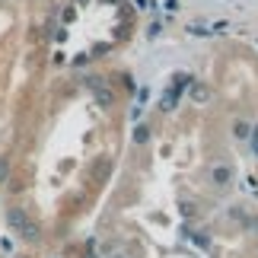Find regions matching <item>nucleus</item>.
Listing matches in <instances>:
<instances>
[{"mask_svg": "<svg viewBox=\"0 0 258 258\" xmlns=\"http://www.w3.org/2000/svg\"><path fill=\"white\" fill-rule=\"evenodd\" d=\"M61 0H0V195L13 150L32 121L38 77L54 61Z\"/></svg>", "mask_w": 258, "mask_h": 258, "instance_id": "3", "label": "nucleus"}, {"mask_svg": "<svg viewBox=\"0 0 258 258\" xmlns=\"http://www.w3.org/2000/svg\"><path fill=\"white\" fill-rule=\"evenodd\" d=\"M172 258H258V214L249 204L226 207Z\"/></svg>", "mask_w": 258, "mask_h": 258, "instance_id": "4", "label": "nucleus"}, {"mask_svg": "<svg viewBox=\"0 0 258 258\" xmlns=\"http://www.w3.org/2000/svg\"><path fill=\"white\" fill-rule=\"evenodd\" d=\"M0 258H10V255H7V249H4V245H0Z\"/></svg>", "mask_w": 258, "mask_h": 258, "instance_id": "6", "label": "nucleus"}, {"mask_svg": "<svg viewBox=\"0 0 258 258\" xmlns=\"http://www.w3.org/2000/svg\"><path fill=\"white\" fill-rule=\"evenodd\" d=\"M7 255L10 258H102L93 233L57 242V245H42V249H7Z\"/></svg>", "mask_w": 258, "mask_h": 258, "instance_id": "5", "label": "nucleus"}, {"mask_svg": "<svg viewBox=\"0 0 258 258\" xmlns=\"http://www.w3.org/2000/svg\"><path fill=\"white\" fill-rule=\"evenodd\" d=\"M127 99L131 80L118 71H80L48 96L19 137L0 195L4 249L89 233L118 178Z\"/></svg>", "mask_w": 258, "mask_h": 258, "instance_id": "1", "label": "nucleus"}, {"mask_svg": "<svg viewBox=\"0 0 258 258\" xmlns=\"http://www.w3.org/2000/svg\"><path fill=\"white\" fill-rule=\"evenodd\" d=\"M233 150L207 102H166L134 134V163L96 217L102 258H172L220 214Z\"/></svg>", "mask_w": 258, "mask_h": 258, "instance_id": "2", "label": "nucleus"}]
</instances>
